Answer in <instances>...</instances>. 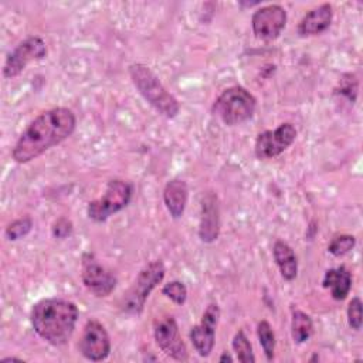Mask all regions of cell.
I'll list each match as a JSON object with an SVG mask.
<instances>
[{
	"instance_id": "obj_17",
	"label": "cell",
	"mask_w": 363,
	"mask_h": 363,
	"mask_svg": "<svg viewBox=\"0 0 363 363\" xmlns=\"http://www.w3.org/2000/svg\"><path fill=\"white\" fill-rule=\"evenodd\" d=\"M352 274L350 271L345 267H336V268H329L322 279V286L325 289L330 291V296L335 301H343L349 295L352 289Z\"/></svg>"
},
{
	"instance_id": "obj_24",
	"label": "cell",
	"mask_w": 363,
	"mask_h": 363,
	"mask_svg": "<svg viewBox=\"0 0 363 363\" xmlns=\"http://www.w3.org/2000/svg\"><path fill=\"white\" fill-rule=\"evenodd\" d=\"M356 245V238L352 234H340L332 238L328 245V252L333 257H343L349 254Z\"/></svg>"
},
{
	"instance_id": "obj_5",
	"label": "cell",
	"mask_w": 363,
	"mask_h": 363,
	"mask_svg": "<svg viewBox=\"0 0 363 363\" xmlns=\"http://www.w3.org/2000/svg\"><path fill=\"white\" fill-rule=\"evenodd\" d=\"M166 268L163 261L147 262L138 274L135 282L121 299V311L129 315H140L150 292L163 281Z\"/></svg>"
},
{
	"instance_id": "obj_19",
	"label": "cell",
	"mask_w": 363,
	"mask_h": 363,
	"mask_svg": "<svg viewBox=\"0 0 363 363\" xmlns=\"http://www.w3.org/2000/svg\"><path fill=\"white\" fill-rule=\"evenodd\" d=\"M313 333V322L312 318L305 313L303 311L295 309L292 311V318H291V336L295 343L302 345Z\"/></svg>"
},
{
	"instance_id": "obj_15",
	"label": "cell",
	"mask_w": 363,
	"mask_h": 363,
	"mask_svg": "<svg viewBox=\"0 0 363 363\" xmlns=\"http://www.w3.org/2000/svg\"><path fill=\"white\" fill-rule=\"evenodd\" d=\"M333 18V7L329 3H323L312 10H309L298 23L299 37L319 35L326 31Z\"/></svg>"
},
{
	"instance_id": "obj_2",
	"label": "cell",
	"mask_w": 363,
	"mask_h": 363,
	"mask_svg": "<svg viewBox=\"0 0 363 363\" xmlns=\"http://www.w3.org/2000/svg\"><path fill=\"white\" fill-rule=\"evenodd\" d=\"M79 311L77 305L64 298H44L33 305L30 322L34 332L52 346L69 342Z\"/></svg>"
},
{
	"instance_id": "obj_3",
	"label": "cell",
	"mask_w": 363,
	"mask_h": 363,
	"mask_svg": "<svg viewBox=\"0 0 363 363\" xmlns=\"http://www.w3.org/2000/svg\"><path fill=\"white\" fill-rule=\"evenodd\" d=\"M129 77L138 92L143 99L153 106L162 116L173 119L180 112V104L173 94H170L162 84L159 77L150 69V67L135 62L129 65Z\"/></svg>"
},
{
	"instance_id": "obj_30",
	"label": "cell",
	"mask_w": 363,
	"mask_h": 363,
	"mask_svg": "<svg viewBox=\"0 0 363 363\" xmlns=\"http://www.w3.org/2000/svg\"><path fill=\"white\" fill-rule=\"evenodd\" d=\"M313 360H319V356H318V354H313V357L309 359V362H313Z\"/></svg>"
},
{
	"instance_id": "obj_22",
	"label": "cell",
	"mask_w": 363,
	"mask_h": 363,
	"mask_svg": "<svg viewBox=\"0 0 363 363\" xmlns=\"http://www.w3.org/2000/svg\"><path fill=\"white\" fill-rule=\"evenodd\" d=\"M333 92L336 95H342L345 96L350 104H354L357 99V94H359V79L352 72H346L340 77L337 85L335 86Z\"/></svg>"
},
{
	"instance_id": "obj_25",
	"label": "cell",
	"mask_w": 363,
	"mask_h": 363,
	"mask_svg": "<svg viewBox=\"0 0 363 363\" xmlns=\"http://www.w3.org/2000/svg\"><path fill=\"white\" fill-rule=\"evenodd\" d=\"M162 295H164L176 305H183L187 299V286L182 281L174 279L163 285Z\"/></svg>"
},
{
	"instance_id": "obj_27",
	"label": "cell",
	"mask_w": 363,
	"mask_h": 363,
	"mask_svg": "<svg viewBox=\"0 0 363 363\" xmlns=\"http://www.w3.org/2000/svg\"><path fill=\"white\" fill-rule=\"evenodd\" d=\"M52 235L55 238H67L72 233V223L67 217H60L54 224H52Z\"/></svg>"
},
{
	"instance_id": "obj_14",
	"label": "cell",
	"mask_w": 363,
	"mask_h": 363,
	"mask_svg": "<svg viewBox=\"0 0 363 363\" xmlns=\"http://www.w3.org/2000/svg\"><path fill=\"white\" fill-rule=\"evenodd\" d=\"M220 206L214 191H207L201 197L199 238L204 244L214 242L220 235Z\"/></svg>"
},
{
	"instance_id": "obj_18",
	"label": "cell",
	"mask_w": 363,
	"mask_h": 363,
	"mask_svg": "<svg viewBox=\"0 0 363 363\" xmlns=\"http://www.w3.org/2000/svg\"><path fill=\"white\" fill-rule=\"evenodd\" d=\"M272 257L281 277L285 281H294L298 275V258L292 247L282 240H277L272 245Z\"/></svg>"
},
{
	"instance_id": "obj_23",
	"label": "cell",
	"mask_w": 363,
	"mask_h": 363,
	"mask_svg": "<svg viewBox=\"0 0 363 363\" xmlns=\"http://www.w3.org/2000/svg\"><path fill=\"white\" fill-rule=\"evenodd\" d=\"M33 230V220L28 216L16 218L14 221H11L6 230H4V235L7 240L10 241H17L23 237H26L30 231Z\"/></svg>"
},
{
	"instance_id": "obj_12",
	"label": "cell",
	"mask_w": 363,
	"mask_h": 363,
	"mask_svg": "<svg viewBox=\"0 0 363 363\" xmlns=\"http://www.w3.org/2000/svg\"><path fill=\"white\" fill-rule=\"evenodd\" d=\"M78 347L86 360H105L111 353V339L105 326L96 319L86 320Z\"/></svg>"
},
{
	"instance_id": "obj_8",
	"label": "cell",
	"mask_w": 363,
	"mask_h": 363,
	"mask_svg": "<svg viewBox=\"0 0 363 363\" xmlns=\"http://www.w3.org/2000/svg\"><path fill=\"white\" fill-rule=\"evenodd\" d=\"M47 55L45 41L38 35H30L18 43L7 55L3 65L4 78H14L20 75L26 67L33 61H40Z\"/></svg>"
},
{
	"instance_id": "obj_13",
	"label": "cell",
	"mask_w": 363,
	"mask_h": 363,
	"mask_svg": "<svg viewBox=\"0 0 363 363\" xmlns=\"http://www.w3.org/2000/svg\"><path fill=\"white\" fill-rule=\"evenodd\" d=\"M153 336H155L156 345L166 356L177 362L189 360L187 346L180 336L177 322L173 316H167L166 319L157 322L153 329Z\"/></svg>"
},
{
	"instance_id": "obj_10",
	"label": "cell",
	"mask_w": 363,
	"mask_h": 363,
	"mask_svg": "<svg viewBox=\"0 0 363 363\" xmlns=\"http://www.w3.org/2000/svg\"><path fill=\"white\" fill-rule=\"evenodd\" d=\"M286 18V11L281 4L261 6L251 17L252 33L258 40L272 41L285 28Z\"/></svg>"
},
{
	"instance_id": "obj_28",
	"label": "cell",
	"mask_w": 363,
	"mask_h": 363,
	"mask_svg": "<svg viewBox=\"0 0 363 363\" xmlns=\"http://www.w3.org/2000/svg\"><path fill=\"white\" fill-rule=\"evenodd\" d=\"M233 360H234V359H233V356H231L228 352H224V353L218 357V362H221V363H223V362H230V363H231Z\"/></svg>"
},
{
	"instance_id": "obj_16",
	"label": "cell",
	"mask_w": 363,
	"mask_h": 363,
	"mask_svg": "<svg viewBox=\"0 0 363 363\" xmlns=\"http://www.w3.org/2000/svg\"><path fill=\"white\" fill-rule=\"evenodd\" d=\"M189 199L187 183L182 179H172L164 184L163 189V201L172 216V218L179 220L184 214Z\"/></svg>"
},
{
	"instance_id": "obj_9",
	"label": "cell",
	"mask_w": 363,
	"mask_h": 363,
	"mask_svg": "<svg viewBox=\"0 0 363 363\" xmlns=\"http://www.w3.org/2000/svg\"><path fill=\"white\" fill-rule=\"evenodd\" d=\"M296 135L298 132L291 122H284L274 130L259 132L254 143V153L261 160L277 157L295 142Z\"/></svg>"
},
{
	"instance_id": "obj_7",
	"label": "cell",
	"mask_w": 363,
	"mask_h": 363,
	"mask_svg": "<svg viewBox=\"0 0 363 363\" xmlns=\"http://www.w3.org/2000/svg\"><path fill=\"white\" fill-rule=\"evenodd\" d=\"M81 281L96 298H105L116 288V277L98 262L92 252H84L81 258Z\"/></svg>"
},
{
	"instance_id": "obj_6",
	"label": "cell",
	"mask_w": 363,
	"mask_h": 363,
	"mask_svg": "<svg viewBox=\"0 0 363 363\" xmlns=\"http://www.w3.org/2000/svg\"><path fill=\"white\" fill-rule=\"evenodd\" d=\"M133 186L122 179L108 182L105 193L86 206V216L95 223L106 221L112 214L123 210L132 199Z\"/></svg>"
},
{
	"instance_id": "obj_20",
	"label": "cell",
	"mask_w": 363,
	"mask_h": 363,
	"mask_svg": "<svg viewBox=\"0 0 363 363\" xmlns=\"http://www.w3.org/2000/svg\"><path fill=\"white\" fill-rule=\"evenodd\" d=\"M257 336L267 360H272L275 354V333L268 320H259L257 325Z\"/></svg>"
},
{
	"instance_id": "obj_11",
	"label": "cell",
	"mask_w": 363,
	"mask_h": 363,
	"mask_svg": "<svg viewBox=\"0 0 363 363\" xmlns=\"http://www.w3.org/2000/svg\"><path fill=\"white\" fill-rule=\"evenodd\" d=\"M220 315V306L216 302H211L203 312L201 320L190 329L189 336L191 345L201 357H208L213 352L216 342V328L218 325Z\"/></svg>"
},
{
	"instance_id": "obj_1",
	"label": "cell",
	"mask_w": 363,
	"mask_h": 363,
	"mask_svg": "<svg viewBox=\"0 0 363 363\" xmlns=\"http://www.w3.org/2000/svg\"><path fill=\"white\" fill-rule=\"evenodd\" d=\"M77 126L75 113L64 106H57L41 112L21 132L13 146L11 157L14 162L28 163L52 146L68 139Z\"/></svg>"
},
{
	"instance_id": "obj_26",
	"label": "cell",
	"mask_w": 363,
	"mask_h": 363,
	"mask_svg": "<svg viewBox=\"0 0 363 363\" xmlns=\"http://www.w3.org/2000/svg\"><path fill=\"white\" fill-rule=\"evenodd\" d=\"M362 306H363V303L359 296L352 298V301L347 305V323L353 330L362 329V322H363Z\"/></svg>"
},
{
	"instance_id": "obj_21",
	"label": "cell",
	"mask_w": 363,
	"mask_h": 363,
	"mask_svg": "<svg viewBox=\"0 0 363 363\" xmlns=\"http://www.w3.org/2000/svg\"><path fill=\"white\" fill-rule=\"evenodd\" d=\"M231 347H233L234 354L238 362H241V363H254L255 362L251 342L248 340L244 330L240 329L235 332V335L231 340Z\"/></svg>"
},
{
	"instance_id": "obj_29",
	"label": "cell",
	"mask_w": 363,
	"mask_h": 363,
	"mask_svg": "<svg viewBox=\"0 0 363 363\" xmlns=\"http://www.w3.org/2000/svg\"><path fill=\"white\" fill-rule=\"evenodd\" d=\"M1 362L4 363V362H23L21 359H17V357H11V356H9V357H3L1 359Z\"/></svg>"
},
{
	"instance_id": "obj_4",
	"label": "cell",
	"mask_w": 363,
	"mask_h": 363,
	"mask_svg": "<svg viewBox=\"0 0 363 363\" xmlns=\"http://www.w3.org/2000/svg\"><path fill=\"white\" fill-rule=\"evenodd\" d=\"M257 108L255 96L240 85L225 88L213 104V113L227 126H235L252 118Z\"/></svg>"
}]
</instances>
